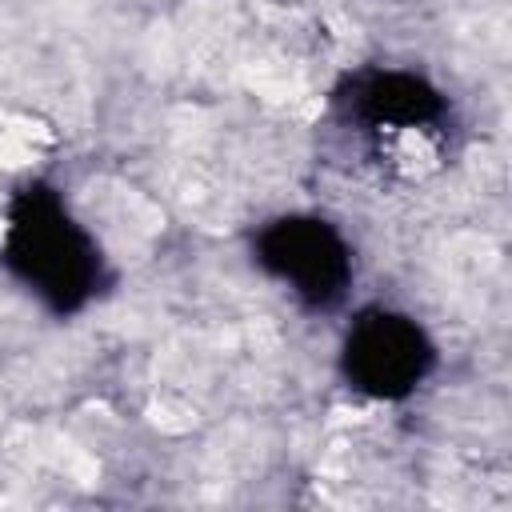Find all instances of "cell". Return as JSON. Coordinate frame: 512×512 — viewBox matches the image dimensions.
<instances>
[{
	"mask_svg": "<svg viewBox=\"0 0 512 512\" xmlns=\"http://www.w3.org/2000/svg\"><path fill=\"white\" fill-rule=\"evenodd\" d=\"M0 264L52 312H80L104 284L92 232L48 184H24L0 212Z\"/></svg>",
	"mask_w": 512,
	"mask_h": 512,
	"instance_id": "1",
	"label": "cell"
},
{
	"mask_svg": "<svg viewBox=\"0 0 512 512\" xmlns=\"http://www.w3.org/2000/svg\"><path fill=\"white\" fill-rule=\"evenodd\" d=\"M252 260L312 312H332L344 304L356 276L348 240L320 216L268 220L252 236Z\"/></svg>",
	"mask_w": 512,
	"mask_h": 512,
	"instance_id": "2",
	"label": "cell"
},
{
	"mask_svg": "<svg viewBox=\"0 0 512 512\" xmlns=\"http://www.w3.org/2000/svg\"><path fill=\"white\" fill-rule=\"evenodd\" d=\"M436 348L424 328L392 308L360 312L340 344V372L348 388L372 400H404L432 372Z\"/></svg>",
	"mask_w": 512,
	"mask_h": 512,
	"instance_id": "3",
	"label": "cell"
},
{
	"mask_svg": "<svg viewBox=\"0 0 512 512\" xmlns=\"http://www.w3.org/2000/svg\"><path fill=\"white\" fill-rule=\"evenodd\" d=\"M340 112L348 124H360L368 136L384 140V136H408V132H436L448 116V104L444 96L412 76V72H384V68H372V72H360L348 80V88L336 96Z\"/></svg>",
	"mask_w": 512,
	"mask_h": 512,
	"instance_id": "4",
	"label": "cell"
}]
</instances>
